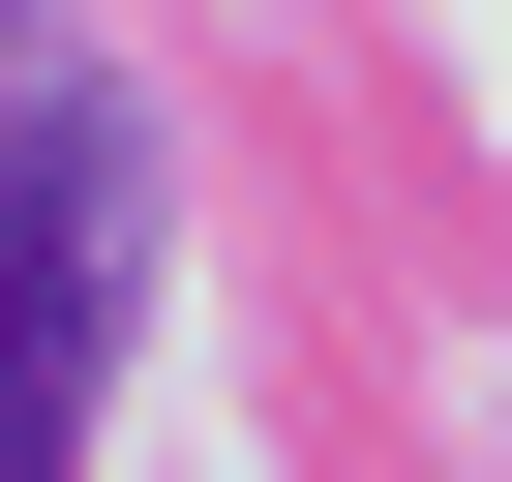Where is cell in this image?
Segmentation results:
<instances>
[{
  "label": "cell",
  "mask_w": 512,
  "mask_h": 482,
  "mask_svg": "<svg viewBox=\"0 0 512 482\" xmlns=\"http://www.w3.org/2000/svg\"><path fill=\"white\" fill-rule=\"evenodd\" d=\"M151 241H181V151H151V91L61 61L31 121H0V482H91V392H121Z\"/></svg>",
  "instance_id": "obj_1"
},
{
  "label": "cell",
  "mask_w": 512,
  "mask_h": 482,
  "mask_svg": "<svg viewBox=\"0 0 512 482\" xmlns=\"http://www.w3.org/2000/svg\"><path fill=\"white\" fill-rule=\"evenodd\" d=\"M0 31H31V0H0Z\"/></svg>",
  "instance_id": "obj_2"
}]
</instances>
